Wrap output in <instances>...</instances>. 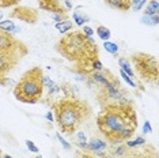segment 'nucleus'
<instances>
[{
  "label": "nucleus",
  "instance_id": "nucleus-7",
  "mask_svg": "<svg viewBox=\"0 0 159 158\" xmlns=\"http://www.w3.org/2000/svg\"><path fill=\"white\" fill-rule=\"evenodd\" d=\"M97 97L102 106L107 105V104H131L129 98H126L125 91L121 89L118 79L114 75L106 85L101 86Z\"/></svg>",
  "mask_w": 159,
  "mask_h": 158
},
{
  "label": "nucleus",
  "instance_id": "nucleus-18",
  "mask_svg": "<svg viewBox=\"0 0 159 158\" xmlns=\"http://www.w3.org/2000/svg\"><path fill=\"white\" fill-rule=\"evenodd\" d=\"M97 35H98V37L105 42V41H109V40H110L111 31L106 26H102V25H101V26L97 27Z\"/></svg>",
  "mask_w": 159,
  "mask_h": 158
},
{
  "label": "nucleus",
  "instance_id": "nucleus-9",
  "mask_svg": "<svg viewBox=\"0 0 159 158\" xmlns=\"http://www.w3.org/2000/svg\"><path fill=\"white\" fill-rule=\"evenodd\" d=\"M106 142L102 141L99 138H93L90 142H87V150L89 151H93V153H97V151H105L106 150Z\"/></svg>",
  "mask_w": 159,
  "mask_h": 158
},
{
  "label": "nucleus",
  "instance_id": "nucleus-39",
  "mask_svg": "<svg viewBox=\"0 0 159 158\" xmlns=\"http://www.w3.org/2000/svg\"><path fill=\"white\" fill-rule=\"evenodd\" d=\"M35 158H44V157H41V156H37V157H35Z\"/></svg>",
  "mask_w": 159,
  "mask_h": 158
},
{
  "label": "nucleus",
  "instance_id": "nucleus-21",
  "mask_svg": "<svg viewBox=\"0 0 159 158\" xmlns=\"http://www.w3.org/2000/svg\"><path fill=\"white\" fill-rule=\"evenodd\" d=\"M103 48H105V51L106 52H109L110 55H117L118 53V45L116 44V42H111V41H105L103 42Z\"/></svg>",
  "mask_w": 159,
  "mask_h": 158
},
{
  "label": "nucleus",
  "instance_id": "nucleus-33",
  "mask_svg": "<svg viewBox=\"0 0 159 158\" xmlns=\"http://www.w3.org/2000/svg\"><path fill=\"white\" fill-rule=\"evenodd\" d=\"M82 33L84 34V35H89V37H93V35H94V30L90 26H83Z\"/></svg>",
  "mask_w": 159,
  "mask_h": 158
},
{
  "label": "nucleus",
  "instance_id": "nucleus-36",
  "mask_svg": "<svg viewBox=\"0 0 159 158\" xmlns=\"http://www.w3.org/2000/svg\"><path fill=\"white\" fill-rule=\"evenodd\" d=\"M2 158H12L11 156H8V154H3V157Z\"/></svg>",
  "mask_w": 159,
  "mask_h": 158
},
{
  "label": "nucleus",
  "instance_id": "nucleus-4",
  "mask_svg": "<svg viewBox=\"0 0 159 158\" xmlns=\"http://www.w3.org/2000/svg\"><path fill=\"white\" fill-rule=\"evenodd\" d=\"M29 53L25 42L10 33L0 30V85L8 86V74Z\"/></svg>",
  "mask_w": 159,
  "mask_h": 158
},
{
  "label": "nucleus",
  "instance_id": "nucleus-30",
  "mask_svg": "<svg viewBox=\"0 0 159 158\" xmlns=\"http://www.w3.org/2000/svg\"><path fill=\"white\" fill-rule=\"evenodd\" d=\"M42 85H44V89H45V87L48 89V87H50L52 85H55V82H53L49 77H46V75H44V78H42Z\"/></svg>",
  "mask_w": 159,
  "mask_h": 158
},
{
  "label": "nucleus",
  "instance_id": "nucleus-3",
  "mask_svg": "<svg viewBox=\"0 0 159 158\" xmlns=\"http://www.w3.org/2000/svg\"><path fill=\"white\" fill-rule=\"evenodd\" d=\"M52 109L59 130L70 136L74 135L91 116V106L74 95H64L63 98L55 101L52 104Z\"/></svg>",
  "mask_w": 159,
  "mask_h": 158
},
{
  "label": "nucleus",
  "instance_id": "nucleus-12",
  "mask_svg": "<svg viewBox=\"0 0 159 158\" xmlns=\"http://www.w3.org/2000/svg\"><path fill=\"white\" fill-rule=\"evenodd\" d=\"M110 7L117 8L120 11H128L131 8V0H105Z\"/></svg>",
  "mask_w": 159,
  "mask_h": 158
},
{
  "label": "nucleus",
  "instance_id": "nucleus-1",
  "mask_svg": "<svg viewBox=\"0 0 159 158\" xmlns=\"http://www.w3.org/2000/svg\"><path fill=\"white\" fill-rule=\"evenodd\" d=\"M97 127L111 145L131 139L137 128V114L131 104H107L97 116Z\"/></svg>",
  "mask_w": 159,
  "mask_h": 158
},
{
  "label": "nucleus",
  "instance_id": "nucleus-5",
  "mask_svg": "<svg viewBox=\"0 0 159 158\" xmlns=\"http://www.w3.org/2000/svg\"><path fill=\"white\" fill-rule=\"evenodd\" d=\"M44 72L39 67H33L26 71L19 82L14 86V95L18 101L23 104H37L44 95L42 85Z\"/></svg>",
  "mask_w": 159,
  "mask_h": 158
},
{
  "label": "nucleus",
  "instance_id": "nucleus-17",
  "mask_svg": "<svg viewBox=\"0 0 159 158\" xmlns=\"http://www.w3.org/2000/svg\"><path fill=\"white\" fill-rule=\"evenodd\" d=\"M15 29H16V25L12 22L11 19H6V21H2L0 22V30L4 31V33H10V34H15Z\"/></svg>",
  "mask_w": 159,
  "mask_h": 158
},
{
  "label": "nucleus",
  "instance_id": "nucleus-8",
  "mask_svg": "<svg viewBox=\"0 0 159 158\" xmlns=\"http://www.w3.org/2000/svg\"><path fill=\"white\" fill-rule=\"evenodd\" d=\"M10 18L18 19L20 22L34 25L38 21V10L27 6H15V8L10 12Z\"/></svg>",
  "mask_w": 159,
  "mask_h": 158
},
{
  "label": "nucleus",
  "instance_id": "nucleus-13",
  "mask_svg": "<svg viewBox=\"0 0 159 158\" xmlns=\"http://www.w3.org/2000/svg\"><path fill=\"white\" fill-rule=\"evenodd\" d=\"M143 15H159V4L157 0H150L144 6V14Z\"/></svg>",
  "mask_w": 159,
  "mask_h": 158
},
{
  "label": "nucleus",
  "instance_id": "nucleus-32",
  "mask_svg": "<svg viewBox=\"0 0 159 158\" xmlns=\"http://www.w3.org/2000/svg\"><path fill=\"white\" fill-rule=\"evenodd\" d=\"M125 150H126V147H125V145H120L117 147V149L114 150V156H124V153H125Z\"/></svg>",
  "mask_w": 159,
  "mask_h": 158
},
{
  "label": "nucleus",
  "instance_id": "nucleus-26",
  "mask_svg": "<svg viewBox=\"0 0 159 158\" xmlns=\"http://www.w3.org/2000/svg\"><path fill=\"white\" fill-rule=\"evenodd\" d=\"M75 158H95V157L91 156V153H89V150L79 149L76 151V154H75Z\"/></svg>",
  "mask_w": 159,
  "mask_h": 158
},
{
  "label": "nucleus",
  "instance_id": "nucleus-29",
  "mask_svg": "<svg viewBox=\"0 0 159 158\" xmlns=\"http://www.w3.org/2000/svg\"><path fill=\"white\" fill-rule=\"evenodd\" d=\"M57 139H59V142L61 143V145H63V147L67 150V151H70V150L72 149V146H71L70 143H68V142L66 141V139L63 138V136H61V134H57Z\"/></svg>",
  "mask_w": 159,
  "mask_h": 158
},
{
  "label": "nucleus",
  "instance_id": "nucleus-22",
  "mask_svg": "<svg viewBox=\"0 0 159 158\" xmlns=\"http://www.w3.org/2000/svg\"><path fill=\"white\" fill-rule=\"evenodd\" d=\"M76 146L82 150H87V138H86L84 132H78V139H76Z\"/></svg>",
  "mask_w": 159,
  "mask_h": 158
},
{
  "label": "nucleus",
  "instance_id": "nucleus-19",
  "mask_svg": "<svg viewBox=\"0 0 159 158\" xmlns=\"http://www.w3.org/2000/svg\"><path fill=\"white\" fill-rule=\"evenodd\" d=\"M125 147L126 149H133V147H139V146H143L146 145V139L143 138V136H139V138L133 139V141H131V139H128V141H125Z\"/></svg>",
  "mask_w": 159,
  "mask_h": 158
},
{
  "label": "nucleus",
  "instance_id": "nucleus-20",
  "mask_svg": "<svg viewBox=\"0 0 159 158\" xmlns=\"http://www.w3.org/2000/svg\"><path fill=\"white\" fill-rule=\"evenodd\" d=\"M140 21L144 25H148V26H157L159 23V16L158 15H143Z\"/></svg>",
  "mask_w": 159,
  "mask_h": 158
},
{
  "label": "nucleus",
  "instance_id": "nucleus-28",
  "mask_svg": "<svg viewBox=\"0 0 159 158\" xmlns=\"http://www.w3.org/2000/svg\"><path fill=\"white\" fill-rule=\"evenodd\" d=\"M91 68H93V71H102L103 70V64L101 63L99 59H94L91 62Z\"/></svg>",
  "mask_w": 159,
  "mask_h": 158
},
{
  "label": "nucleus",
  "instance_id": "nucleus-34",
  "mask_svg": "<svg viewBox=\"0 0 159 158\" xmlns=\"http://www.w3.org/2000/svg\"><path fill=\"white\" fill-rule=\"evenodd\" d=\"M64 4H66V10H67V11H71V10L74 8V6H72V2H71V0H64Z\"/></svg>",
  "mask_w": 159,
  "mask_h": 158
},
{
  "label": "nucleus",
  "instance_id": "nucleus-2",
  "mask_svg": "<svg viewBox=\"0 0 159 158\" xmlns=\"http://www.w3.org/2000/svg\"><path fill=\"white\" fill-rule=\"evenodd\" d=\"M56 51L74 63L75 74L89 77L93 72L91 62L98 59V45L93 37L84 35L82 30L68 31L56 44Z\"/></svg>",
  "mask_w": 159,
  "mask_h": 158
},
{
  "label": "nucleus",
  "instance_id": "nucleus-35",
  "mask_svg": "<svg viewBox=\"0 0 159 158\" xmlns=\"http://www.w3.org/2000/svg\"><path fill=\"white\" fill-rule=\"evenodd\" d=\"M45 118H46L48 121H53V120H55V116H53L52 112H48V113L45 114Z\"/></svg>",
  "mask_w": 159,
  "mask_h": 158
},
{
  "label": "nucleus",
  "instance_id": "nucleus-25",
  "mask_svg": "<svg viewBox=\"0 0 159 158\" xmlns=\"http://www.w3.org/2000/svg\"><path fill=\"white\" fill-rule=\"evenodd\" d=\"M120 75H121V78L124 79L126 83L131 86V87H133V89H136V87H137V83H136V82L133 81V79H132L131 77H128V75H126V74L124 72V71H121V70H120Z\"/></svg>",
  "mask_w": 159,
  "mask_h": 158
},
{
  "label": "nucleus",
  "instance_id": "nucleus-31",
  "mask_svg": "<svg viewBox=\"0 0 159 158\" xmlns=\"http://www.w3.org/2000/svg\"><path fill=\"white\" fill-rule=\"evenodd\" d=\"M152 132V127H151L150 121H144L143 123V134H151Z\"/></svg>",
  "mask_w": 159,
  "mask_h": 158
},
{
  "label": "nucleus",
  "instance_id": "nucleus-37",
  "mask_svg": "<svg viewBox=\"0 0 159 158\" xmlns=\"http://www.w3.org/2000/svg\"><path fill=\"white\" fill-rule=\"evenodd\" d=\"M3 16H4V14H3L2 11H0V22H2V21H3Z\"/></svg>",
  "mask_w": 159,
  "mask_h": 158
},
{
  "label": "nucleus",
  "instance_id": "nucleus-24",
  "mask_svg": "<svg viewBox=\"0 0 159 158\" xmlns=\"http://www.w3.org/2000/svg\"><path fill=\"white\" fill-rule=\"evenodd\" d=\"M19 2H20V0H0V10L18 6V4H19Z\"/></svg>",
  "mask_w": 159,
  "mask_h": 158
},
{
  "label": "nucleus",
  "instance_id": "nucleus-15",
  "mask_svg": "<svg viewBox=\"0 0 159 158\" xmlns=\"http://www.w3.org/2000/svg\"><path fill=\"white\" fill-rule=\"evenodd\" d=\"M55 27H56V30L60 31L61 34H66V33H68V31H72V29H74V22H71L70 19L61 21V22H57L55 25Z\"/></svg>",
  "mask_w": 159,
  "mask_h": 158
},
{
  "label": "nucleus",
  "instance_id": "nucleus-38",
  "mask_svg": "<svg viewBox=\"0 0 159 158\" xmlns=\"http://www.w3.org/2000/svg\"><path fill=\"white\" fill-rule=\"evenodd\" d=\"M3 157V151H2V149H0V158Z\"/></svg>",
  "mask_w": 159,
  "mask_h": 158
},
{
  "label": "nucleus",
  "instance_id": "nucleus-11",
  "mask_svg": "<svg viewBox=\"0 0 159 158\" xmlns=\"http://www.w3.org/2000/svg\"><path fill=\"white\" fill-rule=\"evenodd\" d=\"M72 16H74L75 25H78V26H84V23L90 22V16L86 12L80 11V7H78V8L74 10V14H72Z\"/></svg>",
  "mask_w": 159,
  "mask_h": 158
},
{
  "label": "nucleus",
  "instance_id": "nucleus-27",
  "mask_svg": "<svg viewBox=\"0 0 159 158\" xmlns=\"http://www.w3.org/2000/svg\"><path fill=\"white\" fill-rule=\"evenodd\" d=\"M25 143H26V147H27V150H29V151L35 153V154H37V153L39 151V150H38V147L35 146V143H34L33 141H30V139H26V142H25Z\"/></svg>",
  "mask_w": 159,
  "mask_h": 158
},
{
  "label": "nucleus",
  "instance_id": "nucleus-16",
  "mask_svg": "<svg viewBox=\"0 0 159 158\" xmlns=\"http://www.w3.org/2000/svg\"><path fill=\"white\" fill-rule=\"evenodd\" d=\"M50 16H52V19L55 21V22H61V21H67L68 19V11L64 7H60L59 10H56V11L50 12Z\"/></svg>",
  "mask_w": 159,
  "mask_h": 158
},
{
  "label": "nucleus",
  "instance_id": "nucleus-10",
  "mask_svg": "<svg viewBox=\"0 0 159 158\" xmlns=\"http://www.w3.org/2000/svg\"><path fill=\"white\" fill-rule=\"evenodd\" d=\"M37 2H38L39 8L44 10V11H48V12H53L61 7L59 0H37Z\"/></svg>",
  "mask_w": 159,
  "mask_h": 158
},
{
  "label": "nucleus",
  "instance_id": "nucleus-6",
  "mask_svg": "<svg viewBox=\"0 0 159 158\" xmlns=\"http://www.w3.org/2000/svg\"><path fill=\"white\" fill-rule=\"evenodd\" d=\"M131 62L135 66L137 74L146 82L157 83L159 78L158 70V60L157 57L144 52H136L131 56Z\"/></svg>",
  "mask_w": 159,
  "mask_h": 158
},
{
  "label": "nucleus",
  "instance_id": "nucleus-23",
  "mask_svg": "<svg viewBox=\"0 0 159 158\" xmlns=\"http://www.w3.org/2000/svg\"><path fill=\"white\" fill-rule=\"evenodd\" d=\"M147 2L148 0H131V8L133 10V11L139 12L144 8V6L147 4Z\"/></svg>",
  "mask_w": 159,
  "mask_h": 158
},
{
  "label": "nucleus",
  "instance_id": "nucleus-14",
  "mask_svg": "<svg viewBox=\"0 0 159 158\" xmlns=\"http://www.w3.org/2000/svg\"><path fill=\"white\" fill-rule=\"evenodd\" d=\"M118 66H120V70L124 71L128 77H131L132 79L135 78V72H133V70L131 68V64H129L128 59H125V57H118Z\"/></svg>",
  "mask_w": 159,
  "mask_h": 158
}]
</instances>
